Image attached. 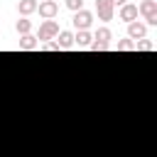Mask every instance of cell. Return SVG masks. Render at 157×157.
<instances>
[{
	"mask_svg": "<svg viewBox=\"0 0 157 157\" xmlns=\"http://www.w3.org/2000/svg\"><path fill=\"white\" fill-rule=\"evenodd\" d=\"M37 12H39V17H44V20H54V17L59 15V5H56L54 0H42V2L37 5Z\"/></svg>",
	"mask_w": 157,
	"mask_h": 157,
	"instance_id": "5",
	"label": "cell"
},
{
	"mask_svg": "<svg viewBox=\"0 0 157 157\" xmlns=\"http://www.w3.org/2000/svg\"><path fill=\"white\" fill-rule=\"evenodd\" d=\"M113 39V32L108 29V27H98L96 29V34H93V42H98V44H105L108 47V42Z\"/></svg>",
	"mask_w": 157,
	"mask_h": 157,
	"instance_id": "11",
	"label": "cell"
},
{
	"mask_svg": "<svg viewBox=\"0 0 157 157\" xmlns=\"http://www.w3.org/2000/svg\"><path fill=\"white\" fill-rule=\"evenodd\" d=\"M59 34V22L56 20H44L39 25V32H37V42H47V39H56Z\"/></svg>",
	"mask_w": 157,
	"mask_h": 157,
	"instance_id": "2",
	"label": "cell"
},
{
	"mask_svg": "<svg viewBox=\"0 0 157 157\" xmlns=\"http://www.w3.org/2000/svg\"><path fill=\"white\" fill-rule=\"evenodd\" d=\"M115 49H118V52H132V49H135V42H132V39H120V42L115 44Z\"/></svg>",
	"mask_w": 157,
	"mask_h": 157,
	"instance_id": "14",
	"label": "cell"
},
{
	"mask_svg": "<svg viewBox=\"0 0 157 157\" xmlns=\"http://www.w3.org/2000/svg\"><path fill=\"white\" fill-rule=\"evenodd\" d=\"M74 27L78 29V32H83V29H88L91 27V22H93V12H88L86 7L83 10H78V12H74Z\"/></svg>",
	"mask_w": 157,
	"mask_h": 157,
	"instance_id": "4",
	"label": "cell"
},
{
	"mask_svg": "<svg viewBox=\"0 0 157 157\" xmlns=\"http://www.w3.org/2000/svg\"><path fill=\"white\" fill-rule=\"evenodd\" d=\"M135 49H140V52H152L155 44H152L150 39H140V42H135Z\"/></svg>",
	"mask_w": 157,
	"mask_h": 157,
	"instance_id": "15",
	"label": "cell"
},
{
	"mask_svg": "<svg viewBox=\"0 0 157 157\" xmlns=\"http://www.w3.org/2000/svg\"><path fill=\"white\" fill-rule=\"evenodd\" d=\"M137 15H140V12H137V5H135V2H125V5L118 10V17H120L123 22H128V25H130V22H135V20H137Z\"/></svg>",
	"mask_w": 157,
	"mask_h": 157,
	"instance_id": "6",
	"label": "cell"
},
{
	"mask_svg": "<svg viewBox=\"0 0 157 157\" xmlns=\"http://www.w3.org/2000/svg\"><path fill=\"white\" fill-rule=\"evenodd\" d=\"M66 7L71 12H78V10H83V0H66Z\"/></svg>",
	"mask_w": 157,
	"mask_h": 157,
	"instance_id": "16",
	"label": "cell"
},
{
	"mask_svg": "<svg viewBox=\"0 0 157 157\" xmlns=\"http://www.w3.org/2000/svg\"><path fill=\"white\" fill-rule=\"evenodd\" d=\"M37 0H20L17 2V10H20V15L22 17H27V15H32V12H37Z\"/></svg>",
	"mask_w": 157,
	"mask_h": 157,
	"instance_id": "10",
	"label": "cell"
},
{
	"mask_svg": "<svg viewBox=\"0 0 157 157\" xmlns=\"http://www.w3.org/2000/svg\"><path fill=\"white\" fill-rule=\"evenodd\" d=\"M29 29H32V22H29L27 17L17 20V32H20V34H29Z\"/></svg>",
	"mask_w": 157,
	"mask_h": 157,
	"instance_id": "13",
	"label": "cell"
},
{
	"mask_svg": "<svg viewBox=\"0 0 157 157\" xmlns=\"http://www.w3.org/2000/svg\"><path fill=\"white\" fill-rule=\"evenodd\" d=\"M37 2H42V0H37Z\"/></svg>",
	"mask_w": 157,
	"mask_h": 157,
	"instance_id": "19",
	"label": "cell"
},
{
	"mask_svg": "<svg viewBox=\"0 0 157 157\" xmlns=\"http://www.w3.org/2000/svg\"><path fill=\"white\" fill-rule=\"evenodd\" d=\"M96 12H98V20L110 22L115 17V5L110 0H96Z\"/></svg>",
	"mask_w": 157,
	"mask_h": 157,
	"instance_id": "3",
	"label": "cell"
},
{
	"mask_svg": "<svg viewBox=\"0 0 157 157\" xmlns=\"http://www.w3.org/2000/svg\"><path fill=\"white\" fill-rule=\"evenodd\" d=\"M56 44H59V49H71V47H74V32H69V29H59V34H56Z\"/></svg>",
	"mask_w": 157,
	"mask_h": 157,
	"instance_id": "8",
	"label": "cell"
},
{
	"mask_svg": "<svg viewBox=\"0 0 157 157\" xmlns=\"http://www.w3.org/2000/svg\"><path fill=\"white\" fill-rule=\"evenodd\" d=\"M145 34H147V25H142L137 20L128 25V39H145Z\"/></svg>",
	"mask_w": 157,
	"mask_h": 157,
	"instance_id": "7",
	"label": "cell"
},
{
	"mask_svg": "<svg viewBox=\"0 0 157 157\" xmlns=\"http://www.w3.org/2000/svg\"><path fill=\"white\" fill-rule=\"evenodd\" d=\"M93 42V34L88 32V29H83V32H76L74 34V47H78V49H88V44Z\"/></svg>",
	"mask_w": 157,
	"mask_h": 157,
	"instance_id": "9",
	"label": "cell"
},
{
	"mask_svg": "<svg viewBox=\"0 0 157 157\" xmlns=\"http://www.w3.org/2000/svg\"><path fill=\"white\" fill-rule=\"evenodd\" d=\"M37 47H39V42H37L34 34H22L20 37V49H27L29 52V49H37Z\"/></svg>",
	"mask_w": 157,
	"mask_h": 157,
	"instance_id": "12",
	"label": "cell"
},
{
	"mask_svg": "<svg viewBox=\"0 0 157 157\" xmlns=\"http://www.w3.org/2000/svg\"><path fill=\"white\" fill-rule=\"evenodd\" d=\"M110 2H113V5H118V7H123V5L128 2V0H110Z\"/></svg>",
	"mask_w": 157,
	"mask_h": 157,
	"instance_id": "18",
	"label": "cell"
},
{
	"mask_svg": "<svg viewBox=\"0 0 157 157\" xmlns=\"http://www.w3.org/2000/svg\"><path fill=\"white\" fill-rule=\"evenodd\" d=\"M137 12L145 17V22H147L150 27L157 25V0H142V2L137 5Z\"/></svg>",
	"mask_w": 157,
	"mask_h": 157,
	"instance_id": "1",
	"label": "cell"
},
{
	"mask_svg": "<svg viewBox=\"0 0 157 157\" xmlns=\"http://www.w3.org/2000/svg\"><path fill=\"white\" fill-rule=\"evenodd\" d=\"M44 49L47 52H59V44L56 42H49V44H44Z\"/></svg>",
	"mask_w": 157,
	"mask_h": 157,
	"instance_id": "17",
	"label": "cell"
}]
</instances>
